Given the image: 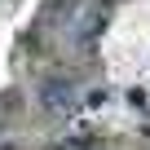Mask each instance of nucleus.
Masks as SVG:
<instances>
[{"instance_id":"f257e3e1","label":"nucleus","mask_w":150,"mask_h":150,"mask_svg":"<svg viewBox=\"0 0 150 150\" xmlns=\"http://www.w3.org/2000/svg\"><path fill=\"white\" fill-rule=\"evenodd\" d=\"M40 97H44V106H49V110H66V106L75 102V84H71V80H49Z\"/></svg>"}]
</instances>
